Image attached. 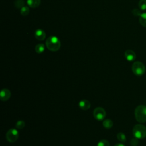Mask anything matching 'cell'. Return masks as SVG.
Returning <instances> with one entry per match:
<instances>
[{
    "label": "cell",
    "instance_id": "obj_6",
    "mask_svg": "<svg viewBox=\"0 0 146 146\" xmlns=\"http://www.w3.org/2000/svg\"><path fill=\"white\" fill-rule=\"evenodd\" d=\"M93 115L94 118L98 121H102L106 117V112L102 107H98L94 109L93 111Z\"/></svg>",
    "mask_w": 146,
    "mask_h": 146
},
{
    "label": "cell",
    "instance_id": "obj_1",
    "mask_svg": "<svg viewBox=\"0 0 146 146\" xmlns=\"http://www.w3.org/2000/svg\"><path fill=\"white\" fill-rule=\"evenodd\" d=\"M46 45L49 50L51 51H57L60 47V42L57 37L51 36L47 39Z\"/></svg>",
    "mask_w": 146,
    "mask_h": 146
},
{
    "label": "cell",
    "instance_id": "obj_4",
    "mask_svg": "<svg viewBox=\"0 0 146 146\" xmlns=\"http://www.w3.org/2000/svg\"><path fill=\"white\" fill-rule=\"evenodd\" d=\"M132 71L135 75L141 76L144 74L145 71V67L142 62L136 61L132 65Z\"/></svg>",
    "mask_w": 146,
    "mask_h": 146
},
{
    "label": "cell",
    "instance_id": "obj_14",
    "mask_svg": "<svg viewBox=\"0 0 146 146\" xmlns=\"http://www.w3.org/2000/svg\"><path fill=\"white\" fill-rule=\"evenodd\" d=\"M35 51L38 54L42 53L44 51V44H42V43H40V44H37L35 46Z\"/></svg>",
    "mask_w": 146,
    "mask_h": 146
},
{
    "label": "cell",
    "instance_id": "obj_11",
    "mask_svg": "<svg viewBox=\"0 0 146 146\" xmlns=\"http://www.w3.org/2000/svg\"><path fill=\"white\" fill-rule=\"evenodd\" d=\"M40 0H27V3L28 5L32 8H36L38 7L40 3Z\"/></svg>",
    "mask_w": 146,
    "mask_h": 146
},
{
    "label": "cell",
    "instance_id": "obj_18",
    "mask_svg": "<svg viewBox=\"0 0 146 146\" xmlns=\"http://www.w3.org/2000/svg\"><path fill=\"white\" fill-rule=\"evenodd\" d=\"M138 5L140 9L141 10H146V0H140Z\"/></svg>",
    "mask_w": 146,
    "mask_h": 146
},
{
    "label": "cell",
    "instance_id": "obj_13",
    "mask_svg": "<svg viewBox=\"0 0 146 146\" xmlns=\"http://www.w3.org/2000/svg\"><path fill=\"white\" fill-rule=\"evenodd\" d=\"M139 21L141 26L146 27V13L141 14V15L139 16Z\"/></svg>",
    "mask_w": 146,
    "mask_h": 146
},
{
    "label": "cell",
    "instance_id": "obj_17",
    "mask_svg": "<svg viewBox=\"0 0 146 146\" xmlns=\"http://www.w3.org/2000/svg\"><path fill=\"white\" fill-rule=\"evenodd\" d=\"M25 126V123L23 120H18L15 124V128L19 129L23 128Z\"/></svg>",
    "mask_w": 146,
    "mask_h": 146
},
{
    "label": "cell",
    "instance_id": "obj_16",
    "mask_svg": "<svg viewBox=\"0 0 146 146\" xmlns=\"http://www.w3.org/2000/svg\"><path fill=\"white\" fill-rule=\"evenodd\" d=\"M24 4H25V2L23 0H15L14 1V6L17 9L23 7Z\"/></svg>",
    "mask_w": 146,
    "mask_h": 146
},
{
    "label": "cell",
    "instance_id": "obj_5",
    "mask_svg": "<svg viewBox=\"0 0 146 146\" xmlns=\"http://www.w3.org/2000/svg\"><path fill=\"white\" fill-rule=\"evenodd\" d=\"M19 137L18 131L15 128H11L9 129L6 135L7 140L10 143H14L16 141Z\"/></svg>",
    "mask_w": 146,
    "mask_h": 146
},
{
    "label": "cell",
    "instance_id": "obj_12",
    "mask_svg": "<svg viewBox=\"0 0 146 146\" xmlns=\"http://www.w3.org/2000/svg\"><path fill=\"white\" fill-rule=\"evenodd\" d=\"M113 121L111 119H105L103 121V125L107 129H110L113 126Z\"/></svg>",
    "mask_w": 146,
    "mask_h": 146
},
{
    "label": "cell",
    "instance_id": "obj_2",
    "mask_svg": "<svg viewBox=\"0 0 146 146\" xmlns=\"http://www.w3.org/2000/svg\"><path fill=\"white\" fill-rule=\"evenodd\" d=\"M135 117L139 123L146 122V106L139 105L135 110Z\"/></svg>",
    "mask_w": 146,
    "mask_h": 146
},
{
    "label": "cell",
    "instance_id": "obj_23",
    "mask_svg": "<svg viewBox=\"0 0 146 146\" xmlns=\"http://www.w3.org/2000/svg\"><path fill=\"white\" fill-rule=\"evenodd\" d=\"M114 146H125V145L121 143H117V144H116Z\"/></svg>",
    "mask_w": 146,
    "mask_h": 146
},
{
    "label": "cell",
    "instance_id": "obj_15",
    "mask_svg": "<svg viewBox=\"0 0 146 146\" xmlns=\"http://www.w3.org/2000/svg\"><path fill=\"white\" fill-rule=\"evenodd\" d=\"M117 139L121 142L124 143L126 141V136L123 132H119L117 135Z\"/></svg>",
    "mask_w": 146,
    "mask_h": 146
},
{
    "label": "cell",
    "instance_id": "obj_10",
    "mask_svg": "<svg viewBox=\"0 0 146 146\" xmlns=\"http://www.w3.org/2000/svg\"><path fill=\"white\" fill-rule=\"evenodd\" d=\"M35 37L36 39L38 40H43L46 38V33L45 32L41 30V29H38L35 31L34 34Z\"/></svg>",
    "mask_w": 146,
    "mask_h": 146
},
{
    "label": "cell",
    "instance_id": "obj_7",
    "mask_svg": "<svg viewBox=\"0 0 146 146\" xmlns=\"http://www.w3.org/2000/svg\"><path fill=\"white\" fill-rule=\"evenodd\" d=\"M11 96L10 91L7 88H3L0 92V99L2 101H6L10 99Z\"/></svg>",
    "mask_w": 146,
    "mask_h": 146
},
{
    "label": "cell",
    "instance_id": "obj_8",
    "mask_svg": "<svg viewBox=\"0 0 146 146\" xmlns=\"http://www.w3.org/2000/svg\"><path fill=\"white\" fill-rule=\"evenodd\" d=\"M124 56L128 61L131 62L135 59L136 54L132 50H127L124 52Z\"/></svg>",
    "mask_w": 146,
    "mask_h": 146
},
{
    "label": "cell",
    "instance_id": "obj_21",
    "mask_svg": "<svg viewBox=\"0 0 146 146\" xmlns=\"http://www.w3.org/2000/svg\"><path fill=\"white\" fill-rule=\"evenodd\" d=\"M138 139L136 137L133 138L131 139V140L130 141V144L131 146H136L138 144Z\"/></svg>",
    "mask_w": 146,
    "mask_h": 146
},
{
    "label": "cell",
    "instance_id": "obj_9",
    "mask_svg": "<svg viewBox=\"0 0 146 146\" xmlns=\"http://www.w3.org/2000/svg\"><path fill=\"white\" fill-rule=\"evenodd\" d=\"M79 107L81 110H82L83 111H86V110H88L90 108L91 103L88 100L83 99L79 102Z\"/></svg>",
    "mask_w": 146,
    "mask_h": 146
},
{
    "label": "cell",
    "instance_id": "obj_22",
    "mask_svg": "<svg viewBox=\"0 0 146 146\" xmlns=\"http://www.w3.org/2000/svg\"><path fill=\"white\" fill-rule=\"evenodd\" d=\"M132 13L133 15H135V16H140L141 15V14L140 11L139 9H134L132 10Z\"/></svg>",
    "mask_w": 146,
    "mask_h": 146
},
{
    "label": "cell",
    "instance_id": "obj_20",
    "mask_svg": "<svg viewBox=\"0 0 146 146\" xmlns=\"http://www.w3.org/2000/svg\"><path fill=\"white\" fill-rule=\"evenodd\" d=\"M96 146H110V145L107 140L103 139L98 143Z\"/></svg>",
    "mask_w": 146,
    "mask_h": 146
},
{
    "label": "cell",
    "instance_id": "obj_3",
    "mask_svg": "<svg viewBox=\"0 0 146 146\" xmlns=\"http://www.w3.org/2000/svg\"><path fill=\"white\" fill-rule=\"evenodd\" d=\"M132 133L135 137L138 139H144L146 137V127L142 124H136L133 128Z\"/></svg>",
    "mask_w": 146,
    "mask_h": 146
},
{
    "label": "cell",
    "instance_id": "obj_19",
    "mask_svg": "<svg viewBox=\"0 0 146 146\" xmlns=\"http://www.w3.org/2000/svg\"><path fill=\"white\" fill-rule=\"evenodd\" d=\"M29 11H30L29 8L27 6H23L21 9V14L23 16L27 15L29 13Z\"/></svg>",
    "mask_w": 146,
    "mask_h": 146
}]
</instances>
